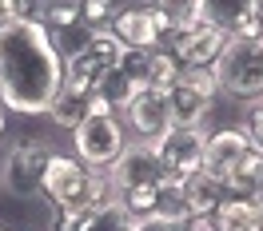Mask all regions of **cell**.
Instances as JSON below:
<instances>
[{
	"label": "cell",
	"instance_id": "6da1fadb",
	"mask_svg": "<svg viewBox=\"0 0 263 231\" xmlns=\"http://www.w3.org/2000/svg\"><path fill=\"white\" fill-rule=\"evenodd\" d=\"M64 84V56L40 20L0 28V104L16 116H44Z\"/></svg>",
	"mask_w": 263,
	"mask_h": 231
},
{
	"label": "cell",
	"instance_id": "7a4b0ae2",
	"mask_svg": "<svg viewBox=\"0 0 263 231\" xmlns=\"http://www.w3.org/2000/svg\"><path fill=\"white\" fill-rule=\"evenodd\" d=\"M40 196H48V203L56 211H72V215H88L92 207H100L104 199H112L108 187V171L80 164L76 156H52L48 171H44V187Z\"/></svg>",
	"mask_w": 263,
	"mask_h": 231
},
{
	"label": "cell",
	"instance_id": "3957f363",
	"mask_svg": "<svg viewBox=\"0 0 263 231\" xmlns=\"http://www.w3.org/2000/svg\"><path fill=\"white\" fill-rule=\"evenodd\" d=\"M120 60H124V44L112 32H92L80 48H72L64 56V84L60 88L80 92V96H96L120 72Z\"/></svg>",
	"mask_w": 263,
	"mask_h": 231
},
{
	"label": "cell",
	"instance_id": "277c9868",
	"mask_svg": "<svg viewBox=\"0 0 263 231\" xmlns=\"http://www.w3.org/2000/svg\"><path fill=\"white\" fill-rule=\"evenodd\" d=\"M72 144H76V160L88 167H100L108 171L116 164V156L128 148V132L120 124V116L104 104V96H92V112L80 120V128L72 132Z\"/></svg>",
	"mask_w": 263,
	"mask_h": 231
},
{
	"label": "cell",
	"instance_id": "5b68a950",
	"mask_svg": "<svg viewBox=\"0 0 263 231\" xmlns=\"http://www.w3.org/2000/svg\"><path fill=\"white\" fill-rule=\"evenodd\" d=\"M172 128H203L219 100V80L212 68H180L176 80L164 88Z\"/></svg>",
	"mask_w": 263,
	"mask_h": 231
},
{
	"label": "cell",
	"instance_id": "8992f818",
	"mask_svg": "<svg viewBox=\"0 0 263 231\" xmlns=\"http://www.w3.org/2000/svg\"><path fill=\"white\" fill-rule=\"evenodd\" d=\"M215 80H219V92L243 100H263V36H251V40H228L223 56L215 60Z\"/></svg>",
	"mask_w": 263,
	"mask_h": 231
},
{
	"label": "cell",
	"instance_id": "52a82bcc",
	"mask_svg": "<svg viewBox=\"0 0 263 231\" xmlns=\"http://www.w3.org/2000/svg\"><path fill=\"white\" fill-rule=\"evenodd\" d=\"M52 156L56 151L44 144V140H20L8 148L4 164H0V183L4 191L16 199H36L40 187H44V171H48Z\"/></svg>",
	"mask_w": 263,
	"mask_h": 231
},
{
	"label": "cell",
	"instance_id": "ba28073f",
	"mask_svg": "<svg viewBox=\"0 0 263 231\" xmlns=\"http://www.w3.org/2000/svg\"><path fill=\"white\" fill-rule=\"evenodd\" d=\"M203 144H208V128H167L152 140V151L164 167V180L183 183L203 171Z\"/></svg>",
	"mask_w": 263,
	"mask_h": 231
},
{
	"label": "cell",
	"instance_id": "9c48e42d",
	"mask_svg": "<svg viewBox=\"0 0 263 231\" xmlns=\"http://www.w3.org/2000/svg\"><path fill=\"white\" fill-rule=\"evenodd\" d=\"M164 183V167L156 160L152 144L144 140H128V148L116 156V164L108 167V187H112V199L136 196V191H152Z\"/></svg>",
	"mask_w": 263,
	"mask_h": 231
},
{
	"label": "cell",
	"instance_id": "30bf717a",
	"mask_svg": "<svg viewBox=\"0 0 263 231\" xmlns=\"http://www.w3.org/2000/svg\"><path fill=\"white\" fill-rule=\"evenodd\" d=\"M223 48H228V36L215 24H208V20H196V24L167 36V52L176 56L180 68H215Z\"/></svg>",
	"mask_w": 263,
	"mask_h": 231
},
{
	"label": "cell",
	"instance_id": "8fae6325",
	"mask_svg": "<svg viewBox=\"0 0 263 231\" xmlns=\"http://www.w3.org/2000/svg\"><path fill=\"white\" fill-rule=\"evenodd\" d=\"M108 32L124 48H160L167 36H172V28H167V20L152 4H136V8H116Z\"/></svg>",
	"mask_w": 263,
	"mask_h": 231
},
{
	"label": "cell",
	"instance_id": "7c38bea8",
	"mask_svg": "<svg viewBox=\"0 0 263 231\" xmlns=\"http://www.w3.org/2000/svg\"><path fill=\"white\" fill-rule=\"evenodd\" d=\"M203 20L228 40L263 36V0H203Z\"/></svg>",
	"mask_w": 263,
	"mask_h": 231
},
{
	"label": "cell",
	"instance_id": "4fadbf2b",
	"mask_svg": "<svg viewBox=\"0 0 263 231\" xmlns=\"http://www.w3.org/2000/svg\"><path fill=\"white\" fill-rule=\"evenodd\" d=\"M251 140H247L239 128H219V132H208V144H203V176H212L223 191H228L231 171L251 156Z\"/></svg>",
	"mask_w": 263,
	"mask_h": 231
},
{
	"label": "cell",
	"instance_id": "5bb4252c",
	"mask_svg": "<svg viewBox=\"0 0 263 231\" xmlns=\"http://www.w3.org/2000/svg\"><path fill=\"white\" fill-rule=\"evenodd\" d=\"M124 124H128V132L136 136V140H144V144H152L160 132H167L172 120H167L164 92H156V88H140V92L128 100V108H124Z\"/></svg>",
	"mask_w": 263,
	"mask_h": 231
},
{
	"label": "cell",
	"instance_id": "9a60e30c",
	"mask_svg": "<svg viewBox=\"0 0 263 231\" xmlns=\"http://www.w3.org/2000/svg\"><path fill=\"white\" fill-rule=\"evenodd\" d=\"M215 231H263V203L255 196H228L212 215Z\"/></svg>",
	"mask_w": 263,
	"mask_h": 231
},
{
	"label": "cell",
	"instance_id": "2e32d148",
	"mask_svg": "<svg viewBox=\"0 0 263 231\" xmlns=\"http://www.w3.org/2000/svg\"><path fill=\"white\" fill-rule=\"evenodd\" d=\"M183 199H187V215L192 219H212L215 207L228 199V191L212 180V176H192V180H183Z\"/></svg>",
	"mask_w": 263,
	"mask_h": 231
},
{
	"label": "cell",
	"instance_id": "e0dca14e",
	"mask_svg": "<svg viewBox=\"0 0 263 231\" xmlns=\"http://www.w3.org/2000/svg\"><path fill=\"white\" fill-rule=\"evenodd\" d=\"M88 112H92V96L68 92V88H60V92H56V100H52V108H48L52 124H56V128H68V132H76V128H80V120H84Z\"/></svg>",
	"mask_w": 263,
	"mask_h": 231
},
{
	"label": "cell",
	"instance_id": "ac0fdd59",
	"mask_svg": "<svg viewBox=\"0 0 263 231\" xmlns=\"http://www.w3.org/2000/svg\"><path fill=\"white\" fill-rule=\"evenodd\" d=\"M76 231H136V219L124 211V203H116V199H104L100 207L80 219V227Z\"/></svg>",
	"mask_w": 263,
	"mask_h": 231
},
{
	"label": "cell",
	"instance_id": "d6986e66",
	"mask_svg": "<svg viewBox=\"0 0 263 231\" xmlns=\"http://www.w3.org/2000/svg\"><path fill=\"white\" fill-rule=\"evenodd\" d=\"M152 215H160V219H176V223H192V215H187V199H183V183H172V180L160 183L156 196H152Z\"/></svg>",
	"mask_w": 263,
	"mask_h": 231
},
{
	"label": "cell",
	"instance_id": "ffe728a7",
	"mask_svg": "<svg viewBox=\"0 0 263 231\" xmlns=\"http://www.w3.org/2000/svg\"><path fill=\"white\" fill-rule=\"evenodd\" d=\"M152 8L167 20L172 32H180V28H187V24L203 20V0H152Z\"/></svg>",
	"mask_w": 263,
	"mask_h": 231
},
{
	"label": "cell",
	"instance_id": "44dd1931",
	"mask_svg": "<svg viewBox=\"0 0 263 231\" xmlns=\"http://www.w3.org/2000/svg\"><path fill=\"white\" fill-rule=\"evenodd\" d=\"M259 180H263V151H251L243 164L231 171V180H228V196H255Z\"/></svg>",
	"mask_w": 263,
	"mask_h": 231
},
{
	"label": "cell",
	"instance_id": "7402d4cb",
	"mask_svg": "<svg viewBox=\"0 0 263 231\" xmlns=\"http://www.w3.org/2000/svg\"><path fill=\"white\" fill-rule=\"evenodd\" d=\"M176 72H180V64H176V56H172V52L152 48V56H148V72H144V88L164 92L167 84L176 80Z\"/></svg>",
	"mask_w": 263,
	"mask_h": 231
},
{
	"label": "cell",
	"instance_id": "603a6c76",
	"mask_svg": "<svg viewBox=\"0 0 263 231\" xmlns=\"http://www.w3.org/2000/svg\"><path fill=\"white\" fill-rule=\"evenodd\" d=\"M80 24L88 32H108V24L116 16V0H80Z\"/></svg>",
	"mask_w": 263,
	"mask_h": 231
},
{
	"label": "cell",
	"instance_id": "cb8c5ba5",
	"mask_svg": "<svg viewBox=\"0 0 263 231\" xmlns=\"http://www.w3.org/2000/svg\"><path fill=\"white\" fill-rule=\"evenodd\" d=\"M40 16H44L40 24H44V28H56V36L84 28V24H80V8H72V4H52L48 12H40Z\"/></svg>",
	"mask_w": 263,
	"mask_h": 231
},
{
	"label": "cell",
	"instance_id": "d4e9b609",
	"mask_svg": "<svg viewBox=\"0 0 263 231\" xmlns=\"http://www.w3.org/2000/svg\"><path fill=\"white\" fill-rule=\"evenodd\" d=\"M20 20H40V0H0V28Z\"/></svg>",
	"mask_w": 263,
	"mask_h": 231
},
{
	"label": "cell",
	"instance_id": "484cf974",
	"mask_svg": "<svg viewBox=\"0 0 263 231\" xmlns=\"http://www.w3.org/2000/svg\"><path fill=\"white\" fill-rule=\"evenodd\" d=\"M239 132L251 140V148H255V151H263V100L243 104V124H239Z\"/></svg>",
	"mask_w": 263,
	"mask_h": 231
},
{
	"label": "cell",
	"instance_id": "4316f807",
	"mask_svg": "<svg viewBox=\"0 0 263 231\" xmlns=\"http://www.w3.org/2000/svg\"><path fill=\"white\" fill-rule=\"evenodd\" d=\"M187 223H176V219H160V215H144L136 219V231H183Z\"/></svg>",
	"mask_w": 263,
	"mask_h": 231
},
{
	"label": "cell",
	"instance_id": "83f0119b",
	"mask_svg": "<svg viewBox=\"0 0 263 231\" xmlns=\"http://www.w3.org/2000/svg\"><path fill=\"white\" fill-rule=\"evenodd\" d=\"M183 231H215V223H212V219H192Z\"/></svg>",
	"mask_w": 263,
	"mask_h": 231
},
{
	"label": "cell",
	"instance_id": "f1b7e54d",
	"mask_svg": "<svg viewBox=\"0 0 263 231\" xmlns=\"http://www.w3.org/2000/svg\"><path fill=\"white\" fill-rule=\"evenodd\" d=\"M255 199H259V203H263V180H259V187H255Z\"/></svg>",
	"mask_w": 263,
	"mask_h": 231
},
{
	"label": "cell",
	"instance_id": "f546056e",
	"mask_svg": "<svg viewBox=\"0 0 263 231\" xmlns=\"http://www.w3.org/2000/svg\"><path fill=\"white\" fill-rule=\"evenodd\" d=\"M0 136H4V104H0Z\"/></svg>",
	"mask_w": 263,
	"mask_h": 231
},
{
	"label": "cell",
	"instance_id": "4dcf8cb0",
	"mask_svg": "<svg viewBox=\"0 0 263 231\" xmlns=\"http://www.w3.org/2000/svg\"><path fill=\"white\" fill-rule=\"evenodd\" d=\"M56 4H60V0H56Z\"/></svg>",
	"mask_w": 263,
	"mask_h": 231
}]
</instances>
